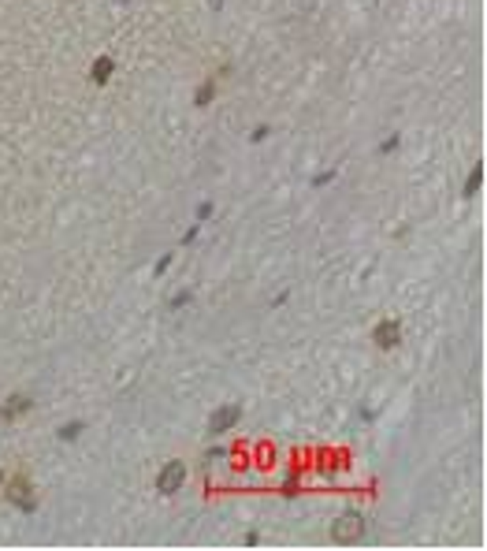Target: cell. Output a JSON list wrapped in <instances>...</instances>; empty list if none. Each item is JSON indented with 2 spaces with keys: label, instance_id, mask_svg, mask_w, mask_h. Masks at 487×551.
<instances>
[{
  "label": "cell",
  "instance_id": "obj_14",
  "mask_svg": "<svg viewBox=\"0 0 487 551\" xmlns=\"http://www.w3.org/2000/svg\"><path fill=\"white\" fill-rule=\"evenodd\" d=\"M0 484H4V469H0Z\"/></svg>",
  "mask_w": 487,
  "mask_h": 551
},
{
  "label": "cell",
  "instance_id": "obj_11",
  "mask_svg": "<svg viewBox=\"0 0 487 551\" xmlns=\"http://www.w3.org/2000/svg\"><path fill=\"white\" fill-rule=\"evenodd\" d=\"M186 302H190V290H183V295H175V298H171L175 310H178V305H186Z\"/></svg>",
  "mask_w": 487,
  "mask_h": 551
},
{
  "label": "cell",
  "instance_id": "obj_12",
  "mask_svg": "<svg viewBox=\"0 0 487 551\" xmlns=\"http://www.w3.org/2000/svg\"><path fill=\"white\" fill-rule=\"evenodd\" d=\"M272 131H268V127H257V131H253V142H264Z\"/></svg>",
  "mask_w": 487,
  "mask_h": 551
},
{
  "label": "cell",
  "instance_id": "obj_7",
  "mask_svg": "<svg viewBox=\"0 0 487 551\" xmlns=\"http://www.w3.org/2000/svg\"><path fill=\"white\" fill-rule=\"evenodd\" d=\"M112 71H116V60H112V56H97L93 68H90V83L93 86H105L108 78H112Z\"/></svg>",
  "mask_w": 487,
  "mask_h": 551
},
{
  "label": "cell",
  "instance_id": "obj_5",
  "mask_svg": "<svg viewBox=\"0 0 487 551\" xmlns=\"http://www.w3.org/2000/svg\"><path fill=\"white\" fill-rule=\"evenodd\" d=\"M372 343L380 350H395L402 343V324L398 320H380L376 328H372Z\"/></svg>",
  "mask_w": 487,
  "mask_h": 551
},
{
  "label": "cell",
  "instance_id": "obj_3",
  "mask_svg": "<svg viewBox=\"0 0 487 551\" xmlns=\"http://www.w3.org/2000/svg\"><path fill=\"white\" fill-rule=\"evenodd\" d=\"M183 484H186V466L178 462V458H171V462L156 473V492H160V495H175Z\"/></svg>",
  "mask_w": 487,
  "mask_h": 551
},
{
  "label": "cell",
  "instance_id": "obj_2",
  "mask_svg": "<svg viewBox=\"0 0 487 551\" xmlns=\"http://www.w3.org/2000/svg\"><path fill=\"white\" fill-rule=\"evenodd\" d=\"M361 537H365V518L353 514V510H346V514L331 525V540H335V544H353V540H361Z\"/></svg>",
  "mask_w": 487,
  "mask_h": 551
},
{
  "label": "cell",
  "instance_id": "obj_13",
  "mask_svg": "<svg viewBox=\"0 0 487 551\" xmlns=\"http://www.w3.org/2000/svg\"><path fill=\"white\" fill-rule=\"evenodd\" d=\"M208 216H213V205H208V201H205V205L198 209V220H208Z\"/></svg>",
  "mask_w": 487,
  "mask_h": 551
},
{
  "label": "cell",
  "instance_id": "obj_6",
  "mask_svg": "<svg viewBox=\"0 0 487 551\" xmlns=\"http://www.w3.org/2000/svg\"><path fill=\"white\" fill-rule=\"evenodd\" d=\"M30 410H34V399L30 395H11L4 406H0V421H15V417H23Z\"/></svg>",
  "mask_w": 487,
  "mask_h": 551
},
{
  "label": "cell",
  "instance_id": "obj_9",
  "mask_svg": "<svg viewBox=\"0 0 487 551\" xmlns=\"http://www.w3.org/2000/svg\"><path fill=\"white\" fill-rule=\"evenodd\" d=\"M483 187V164H473V172H469V179H465V190H461V198H476V190Z\"/></svg>",
  "mask_w": 487,
  "mask_h": 551
},
{
  "label": "cell",
  "instance_id": "obj_10",
  "mask_svg": "<svg viewBox=\"0 0 487 551\" xmlns=\"http://www.w3.org/2000/svg\"><path fill=\"white\" fill-rule=\"evenodd\" d=\"M82 432H86L82 421H71V425H60V440H63V444H71V440H78Z\"/></svg>",
  "mask_w": 487,
  "mask_h": 551
},
{
  "label": "cell",
  "instance_id": "obj_8",
  "mask_svg": "<svg viewBox=\"0 0 487 551\" xmlns=\"http://www.w3.org/2000/svg\"><path fill=\"white\" fill-rule=\"evenodd\" d=\"M213 97H216V78H205V83L198 86V93H193V105L208 108V105H213Z\"/></svg>",
  "mask_w": 487,
  "mask_h": 551
},
{
  "label": "cell",
  "instance_id": "obj_4",
  "mask_svg": "<svg viewBox=\"0 0 487 551\" xmlns=\"http://www.w3.org/2000/svg\"><path fill=\"white\" fill-rule=\"evenodd\" d=\"M238 421H242V402H227V406L213 410V417H208V432L223 436V432H231Z\"/></svg>",
  "mask_w": 487,
  "mask_h": 551
},
{
  "label": "cell",
  "instance_id": "obj_1",
  "mask_svg": "<svg viewBox=\"0 0 487 551\" xmlns=\"http://www.w3.org/2000/svg\"><path fill=\"white\" fill-rule=\"evenodd\" d=\"M0 492H4V499L11 507H19L26 514H34L38 510V495H34V484H30L23 473H15V477H4V484H0Z\"/></svg>",
  "mask_w": 487,
  "mask_h": 551
}]
</instances>
